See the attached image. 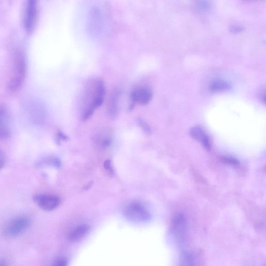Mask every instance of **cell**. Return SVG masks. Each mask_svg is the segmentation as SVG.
Returning <instances> with one entry per match:
<instances>
[{"label": "cell", "instance_id": "cell-1", "mask_svg": "<svg viewBox=\"0 0 266 266\" xmlns=\"http://www.w3.org/2000/svg\"><path fill=\"white\" fill-rule=\"evenodd\" d=\"M106 93L105 83L101 78H95L86 83L81 96L83 120L89 119L94 112L103 104Z\"/></svg>", "mask_w": 266, "mask_h": 266}, {"label": "cell", "instance_id": "cell-2", "mask_svg": "<svg viewBox=\"0 0 266 266\" xmlns=\"http://www.w3.org/2000/svg\"><path fill=\"white\" fill-rule=\"evenodd\" d=\"M27 69L26 53L22 48H16L13 54L12 74L7 83V88L10 92H15L22 87L26 78Z\"/></svg>", "mask_w": 266, "mask_h": 266}, {"label": "cell", "instance_id": "cell-3", "mask_svg": "<svg viewBox=\"0 0 266 266\" xmlns=\"http://www.w3.org/2000/svg\"><path fill=\"white\" fill-rule=\"evenodd\" d=\"M99 6H93L90 10L87 18V31L91 36L99 37L103 33L105 26V15Z\"/></svg>", "mask_w": 266, "mask_h": 266}, {"label": "cell", "instance_id": "cell-4", "mask_svg": "<svg viewBox=\"0 0 266 266\" xmlns=\"http://www.w3.org/2000/svg\"><path fill=\"white\" fill-rule=\"evenodd\" d=\"M39 6L36 0H27L24 4L22 25L25 32L31 34L34 30L39 17Z\"/></svg>", "mask_w": 266, "mask_h": 266}, {"label": "cell", "instance_id": "cell-5", "mask_svg": "<svg viewBox=\"0 0 266 266\" xmlns=\"http://www.w3.org/2000/svg\"><path fill=\"white\" fill-rule=\"evenodd\" d=\"M31 224L30 218L26 215H19L10 219L3 229L4 235L9 238L18 237L24 234Z\"/></svg>", "mask_w": 266, "mask_h": 266}, {"label": "cell", "instance_id": "cell-6", "mask_svg": "<svg viewBox=\"0 0 266 266\" xmlns=\"http://www.w3.org/2000/svg\"><path fill=\"white\" fill-rule=\"evenodd\" d=\"M154 91L148 85L143 84L133 87L129 95V109L131 110L136 104L146 105L153 99Z\"/></svg>", "mask_w": 266, "mask_h": 266}, {"label": "cell", "instance_id": "cell-7", "mask_svg": "<svg viewBox=\"0 0 266 266\" xmlns=\"http://www.w3.org/2000/svg\"><path fill=\"white\" fill-rule=\"evenodd\" d=\"M123 214L127 220L136 223H146L152 218L148 209L139 202H132L127 205L124 209Z\"/></svg>", "mask_w": 266, "mask_h": 266}, {"label": "cell", "instance_id": "cell-8", "mask_svg": "<svg viewBox=\"0 0 266 266\" xmlns=\"http://www.w3.org/2000/svg\"><path fill=\"white\" fill-rule=\"evenodd\" d=\"M187 231L188 222L185 215L181 213L175 215L169 232L171 241L176 244H182L185 239Z\"/></svg>", "mask_w": 266, "mask_h": 266}, {"label": "cell", "instance_id": "cell-9", "mask_svg": "<svg viewBox=\"0 0 266 266\" xmlns=\"http://www.w3.org/2000/svg\"><path fill=\"white\" fill-rule=\"evenodd\" d=\"M33 200L42 210L48 212L55 210L61 203L59 197L51 194H37L34 196Z\"/></svg>", "mask_w": 266, "mask_h": 266}, {"label": "cell", "instance_id": "cell-10", "mask_svg": "<svg viewBox=\"0 0 266 266\" xmlns=\"http://www.w3.org/2000/svg\"><path fill=\"white\" fill-rule=\"evenodd\" d=\"M11 136V116L8 108L0 105V140L9 139Z\"/></svg>", "mask_w": 266, "mask_h": 266}, {"label": "cell", "instance_id": "cell-11", "mask_svg": "<svg viewBox=\"0 0 266 266\" xmlns=\"http://www.w3.org/2000/svg\"><path fill=\"white\" fill-rule=\"evenodd\" d=\"M122 93L121 88L116 87L110 95L107 103V112L111 118H115L118 115Z\"/></svg>", "mask_w": 266, "mask_h": 266}, {"label": "cell", "instance_id": "cell-12", "mask_svg": "<svg viewBox=\"0 0 266 266\" xmlns=\"http://www.w3.org/2000/svg\"><path fill=\"white\" fill-rule=\"evenodd\" d=\"M189 134L195 140L200 143L203 147L207 151L211 149V143L204 129L200 126H195L189 130Z\"/></svg>", "mask_w": 266, "mask_h": 266}, {"label": "cell", "instance_id": "cell-13", "mask_svg": "<svg viewBox=\"0 0 266 266\" xmlns=\"http://www.w3.org/2000/svg\"><path fill=\"white\" fill-rule=\"evenodd\" d=\"M232 88V83L229 80L223 78L214 79L208 85L209 91L213 93L230 91Z\"/></svg>", "mask_w": 266, "mask_h": 266}, {"label": "cell", "instance_id": "cell-14", "mask_svg": "<svg viewBox=\"0 0 266 266\" xmlns=\"http://www.w3.org/2000/svg\"><path fill=\"white\" fill-rule=\"evenodd\" d=\"M90 226L82 224L74 228L68 235V240L71 242H77L84 238L90 231Z\"/></svg>", "mask_w": 266, "mask_h": 266}, {"label": "cell", "instance_id": "cell-15", "mask_svg": "<svg viewBox=\"0 0 266 266\" xmlns=\"http://www.w3.org/2000/svg\"><path fill=\"white\" fill-rule=\"evenodd\" d=\"M179 266H196L193 254L189 252H183L180 257Z\"/></svg>", "mask_w": 266, "mask_h": 266}, {"label": "cell", "instance_id": "cell-16", "mask_svg": "<svg viewBox=\"0 0 266 266\" xmlns=\"http://www.w3.org/2000/svg\"><path fill=\"white\" fill-rule=\"evenodd\" d=\"M37 165L40 166L49 165L56 168H60L61 166V161L58 158L49 157L40 161Z\"/></svg>", "mask_w": 266, "mask_h": 266}, {"label": "cell", "instance_id": "cell-17", "mask_svg": "<svg viewBox=\"0 0 266 266\" xmlns=\"http://www.w3.org/2000/svg\"><path fill=\"white\" fill-rule=\"evenodd\" d=\"M196 8L199 12L205 13L210 11L212 8V4L210 2L201 0L197 2Z\"/></svg>", "mask_w": 266, "mask_h": 266}, {"label": "cell", "instance_id": "cell-18", "mask_svg": "<svg viewBox=\"0 0 266 266\" xmlns=\"http://www.w3.org/2000/svg\"><path fill=\"white\" fill-rule=\"evenodd\" d=\"M220 161L224 164L233 167H238L240 165L239 160L231 156H223L221 157Z\"/></svg>", "mask_w": 266, "mask_h": 266}, {"label": "cell", "instance_id": "cell-19", "mask_svg": "<svg viewBox=\"0 0 266 266\" xmlns=\"http://www.w3.org/2000/svg\"><path fill=\"white\" fill-rule=\"evenodd\" d=\"M138 123L141 128L146 132L149 135L151 133V129L148 124L142 118H139L137 120Z\"/></svg>", "mask_w": 266, "mask_h": 266}, {"label": "cell", "instance_id": "cell-20", "mask_svg": "<svg viewBox=\"0 0 266 266\" xmlns=\"http://www.w3.org/2000/svg\"><path fill=\"white\" fill-rule=\"evenodd\" d=\"M104 167L105 170L107 171V173L110 175H113L114 174V170L112 165V162L110 160H107L105 161L104 163Z\"/></svg>", "mask_w": 266, "mask_h": 266}, {"label": "cell", "instance_id": "cell-21", "mask_svg": "<svg viewBox=\"0 0 266 266\" xmlns=\"http://www.w3.org/2000/svg\"><path fill=\"white\" fill-rule=\"evenodd\" d=\"M230 31L233 33H239L244 30V28L239 25H233L230 27Z\"/></svg>", "mask_w": 266, "mask_h": 266}, {"label": "cell", "instance_id": "cell-22", "mask_svg": "<svg viewBox=\"0 0 266 266\" xmlns=\"http://www.w3.org/2000/svg\"><path fill=\"white\" fill-rule=\"evenodd\" d=\"M68 264L66 259L62 258L55 261L51 266H67Z\"/></svg>", "mask_w": 266, "mask_h": 266}, {"label": "cell", "instance_id": "cell-23", "mask_svg": "<svg viewBox=\"0 0 266 266\" xmlns=\"http://www.w3.org/2000/svg\"><path fill=\"white\" fill-rule=\"evenodd\" d=\"M67 139H68L67 137L65 134H64V133L62 131H59L58 132V134H57V138H56L57 143L60 144L61 141H66L67 140Z\"/></svg>", "mask_w": 266, "mask_h": 266}, {"label": "cell", "instance_id": "cell-24", "mask_svg": "<svg viewBox=\"0 0 266 266\" xmlns=\"http://www.w3.org/2000/svg\"><path fill=\"white\" fill-rule=\"evenodd\" d=\"M112 143V140L110 138H105L102 143V146L103 148H108Z\"/></svg>", "mask_w": 266, "mask_h": 266}, {"label": "cell", "instance_id": "cell-25", "mask_svg": "<svg viewBox=\"0 0 266 266\" xmlns=\"http://www.w3.org/2000/svg\"><path fill=\"white\" fill-rule=\"evenodd\" d=\"M5 157L3 152L0 149V169H2L5 165Z\"/></svg>", "mask_w": 266, "mask_h": 266}, {"label": "cell", "instance_id": "cell-26", "mask_svg": "<svg viewBox=\"0 0 266 266\" xmlns=\"http://www.w3.org/2000/svg\"><path fill=\"white\" fill-rule=\"evenodd\" d=\"M0 266H9L8 260L4 258H0Z\"/></svg>", "mask_w": 266, "mask_h": 266}, {"label": "cell", "instance_id": "cell-27", "mask_svg": "<svg viewBox=\"0 0 266 266\" xmlns=\"http://www.w3.org/2000/svg\"><path fill=\"white\" fill-rule=\"evenodd\" d=\"M260 98L261 101L264 104L265 102V91H262L260 94Z\"/></svg>", "mask_w": 266, "mask_h": 266}]
</instances>
